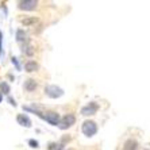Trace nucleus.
I'll return each instance as SVG.
<instances>
[{"mask_svg":"<svg viewBox=\"0 0 150 150\" xmlns=\"http://www.w3.org/2000/svg\"><path fill=\"white\" fill-rule=\"evenodd\" d=\"M64 93L65 92H64L62 88L57 87L54 84H49V85L45 87V95L50 99H59L61 96H64Z\"/></svg>","mask_w":150,"mask_h":150,"instance_id":"1","label":"nucleus"},{"mask_svg":"<svg viewBox=\"0 0 150 150\" xmlns=\"http://www.w3.org/2000/svg\"><path fill=\"white\" fill-rule=\"evenodd\" d=\"M81 131H83V134L85 137L91 138V137H93L98 133V125L93 120H85L83 123V126H81Z\"/></svg>","mask_w":150,"mask_h":150,"instance_id":"2","label":"nucleus"},{"mask_svg":"<svg viewBox=\"0 0 150 150\" xmlns=\"http://www.w3.org/2000/svg\"><path fill=\"white\" fill-rule=\"evenodd\" d=\"M74 123H76V116H74L73 114H67L65 116L61 118V120H59L57 127H58L59 130H68L69 127H72Z\"/></svg>","mask_w":150,"mask_h":150,"instance_id":"3","label":"nucleus"},{"mask_svg":"<svg viewBox=\"0 0 150 150\" xmlns=\"http://www.w3.org/2000/svg\"><path fill=\"white\" fill-rule=\"evenodd\" d=\"M98 111H99V104L96 101H91V103H88L87 105H84L83 108H81L80 114L83 116H92Z\"/></svg>","mask_w":150,"mask_h":150,"instance_id":"4","label":"nucleus"},{"mask_svg":"<svg viewBox=\"0 0 150 150\" xmlns=\"http://www.w3.org/2000/svg\"><path fill=\"white\" fill-rule=\"evenodd\" d=\"M42 119L46 120V122L49 123V125H52V126H58L59 120H61V116H59V114L56 112V111H49L42 116Z\"/></svg>","mask_w":150,"mask_h":150,"instance_id":"5","label":"nucleus"},{"mask_svg":"<svg viewBox=\"0 0 150 150\" xmlns=\"http://www.w3.org/2000/svg\"><path fill=\"white\" fill-rule=\"evenodd\" d=\"M37 6H38V1H35V0H22L18 3L19 10L23 11H33L37 8Z\"/></svg>","mask_w":150,"mask_h":150,"instance_id":"6","label":"nucleus"},{"mask_svg":"<svg viewBox=\"0 0 150 150\" xmlns=\"http://www.w3.org/2000/svg\"><path fill=\"white\" fill-rule=\"evenodd\" d=\"M16 122H18V125H21L22 127H26V129H30L33 125L31 119L28 118V115H26V114H19L16 116Z\"/></svg>","mask_w":150,"mask_h":150,"instance_id":"7","label":"nucleus"},{"mask_svg":"<svg viewBox=\"0 0 150 150\" xmlns=\"http://www.w3.org/2000/svg\"><path fill=\"white\" fill-rule=\"evenodd\" d=\"M15 38H16V42H19V43H27L28 42V35L23 28H18Z\"/></svg>","mask_w":150,"mask_h":150,"instance_id":"8","label":"nucleus"},{"mask_svg":"<svg viewBox=\"0 0 150 150\" xmlns=\"http://www.w3.org/2000/svg\"><path fill=\"white\" fill-rule=\"evenodd\" d=\"M23 88H25L27 92H34L37 88H38V84H37V81L34 80V79H28V80L25 81V84H23Z\"/></svg>","mask_w":150,"mask_h":150,"instance_id":"9","label":"nucleus"},{"mask_svg":"<svg viewBox=\"0 0 150 150\" xmlns=\"http://www.w3.org/2000/svg\"><path fill=\"white\" fill-rule=\"evenodd\" d=\"M39 69V64L35 62V61H27V62L25 64V70L26 72H28V73H33V72H37V70Z\"/></svg>","mask_w":150,"mask_h":150,"instance_id":"10","label":"nucleus"},{"mask_svg":"<svg viewBox=\"0 0 150 150\" xmlns=\"http://www.w3.org/2000/svg\"><path fill=\"white\" fill-rule=\"evenodd\" d=\"M138 149V142L135 139H127L123 145V150H137Z\"/></svg>","mask_w":150,"mask_h":150,"instance_id":"11","label":"nucleus"},{"mask_svg":"<svg viewBox=\"0 0 150 150\" xmlns=\"http://www.w3.org/2000/svg\"><path fill=\"white\" fill-rule=\"evenodd\" d=\"M0 93L1 95H10L11 92V87H10V84L7 83V81H1L0 83Z\"/></svg>","mask_w":150,"mask_h":150,"instance_id":"12","label":"nucleus"},{"mask_svg":"<svg viewBox=\"0 0 150 150\" xmlns=\"http://www.w3.org/2000/svg\"><path fill=\"white\" fill-rule=\"evenodd\" d=\"M22 52H23V54H26V56H30V57L34 54V49H33L31 46H28V45H23V47H22Z\"/></svg>","mask_w":150,"mask_h":150,"instance_id":"13","label":"nucleus"},{"mask_svg":"<svg viewBox=\"0 0 150 150\" xmlns=\"http://www.w3.org/2000/svg\"><path fill=\"white\" fill-rule=\"evenodd\" d=\"M49 150H64V143L52 142V143L49 145Z\"/></svg>","mask_w":150,"mask_h":150,"instance_id":"14","label":"nucleus"},{"mask_svg":"<svg viewBox=\"0 0 150 150\" xmlns=\"http://www.w3.org/2000/svg\"><path fill=\"white\" fill-rule=\"evenodd\" d=\"M37 18H26V19H23L22 21V23L25 26H31V25H34V23H37Z\"/></svg>","mask_w":150,"mask_h":150,"instance_id":"15","label":"nucleus"},{"mask_svg":"<svg viewBox=\"0 0 150 150\" xmlns=\"http://www.w3.org/2000/svg\"><path fill=\"white\" fill-rule=\"evenodd\" d=\"M11 62H12V65H14L15 68H16V70H22V67H21V64H19L16 57H12V58H11Z\"/></svg>","mask_w":150,"mask_h":150,"instance_id":"16","label":"nucleus"},{"mask_svg":"<svg viewBox=\"0 0 150 150\" xmlns=\"http://www.w3.org/2000/svg\"><path fill=\"white\" fill-rule=\"evenodd\" d=\"M28 146L33 149H38L39 147V142L37 139H28Z\"/></svg>","mask_w":150,"mask_h":150,"instance_id":"17","label":"nucleus"},{"mask_svg":"<svg viewBox=\"0 0 150 150\" xmlns=\"http://www.w3.org/2000/svg\"><path fill=\"white\" fill-rule=\"evenodd\" d=\"M8 103H10L11 105H14V107H16V101H15V99L11 98V96H8Z\"/></svg>","mask_w":150,"mask_h":150,"instance_id":"18","label":"nucleus"},{"mask_svg":"<svg viewBox=\"0 0 150 150\" xmlns=\"http://www.w3.org/2000/svg\"><path fill=\"white\" fill-rule=\"evenodd\" d=\"M1 43H3V34L0 31V56H1Z\"/></svg>","mask_w":150,"mask_h":150,"instance_id":"19","label":"nucleus"},{"mask_svg":"<svg viewBox=\"0 0 150 150\" xmlns=\"http://www.w3.org/2000/svg\"><path fill=\"white\" fill-rule=\"evenodd\" d=\"M1 101H3V95L0 93V103H1Z\"/></svg>","mask_w":150,"mask_h":150,"instance_id":"20","label":"nucleus"},{"mask_svg":"<svg viewBox=\"0 0 150 150\" xmlns=\"http://www.w3.org/2000/svg\"><path fill=\"white\" fill-rule=\"evenodd\" d=\"M145 150H147V149H145Z\"/></svg>","mask_w":150,"mask_h":150,"instance_id":"21","label":"nucleus"}]
</instances>
